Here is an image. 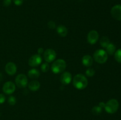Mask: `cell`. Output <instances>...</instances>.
I'll return each mask as SVG.
<instances>
[{
  "mask_svg": "<svg viewBox=\"0 0 121 120\" xmlns=\"http://www.w3.org/2000/svg\"><path fill=\"white\" fill-rule=\"evenodd\" d=\"M28 88L31 91H36L39 90L40 87V84L37 80H33L28 84Z\"/></svg>",
  "mask_w": 121,
  "mask_h": 120,
  "instance_id": "9a60e30c",
  "label": "cell"
},
{
  "mask_svg": "<svg viewBox=\"0 0 121 120\" xmlns=\"http://www.w3.org/2000/svg\"><path fill=\"white\" fill-rule=\"evenodd\" d=\"M56 30L57 34L61 37L66 36V35H67V33H68V30H67V28L63 25L58 26L56 28Z\"/></svg>",
  "mask_w": 121,
  "mask_h": 120,
  "instance_id": "5bb4252c",
  "label": "cell"
},
{
  "mask_svg": "<svg viewBox=\"0 0 121 120\" xmlns=\"http://www.w3.org/2000/svg\"><path fill=\"white\" fill-rule=\"evenodd\" d=\"M95 74V71L93 68H89L86 71V74L88 76H92Z\"/></svg>",
  "mask_w": 121,
  "mask_h": 120,
  "instance_id": "603a6c76",
  "label": "cell"
},
{
  "mask_svg": "<svg viewBox=\"0 0 121 120\" xmlns=\"http://www.w3.org/2000/svg\"><path fill=\"white\" fill-rule=\"evenodd\" d=\"M108 54L104 49H98L93 54V58L95 61L99 64H104L108 60Z\"/></svg>",
  "mask_w": 121,
  "mask_h": 120,
  "instance_id": "277c9868",
  "label": "cell"
},
{
  "mask_svg": "<svg viewBox=\"0 0 121 120\" xmlns=\"http://www.w3.org/2000/svg\"><path fill=\"white\" fill-rule=\"evenodd\" d=\"M111 15L116 20H121V5H116L113 6L111 11Z\"/></svg>",
  "mask_w": 121,
  "mask_h": 120,
  "instance_id": "30bf717a",
  "label": "cell"
},
{
  "mask_svg": "<svg viewBox=\"0 0 121 120\" xmlns=\"http://www.w3.org/2000/svg\"><path fill=\"white\" fill-rule=\"evenodd\" d=\"M8 102L10 105H14L16 103V98L14 96H10L8 100Z\"/></svg>",
  "mask_w": 121,
  "mask_h": 120,
  "instance_id": "7402d4cb",
  "label": "cell"
},
{
  "mask_svg": "<svg viewBox=\"0 0 121 120\" xmlns=\"http://www.w3.org/2000/svg\"><path fill=\"white\" fill-rule=\"evenodd\" d=\"M119 102L115 99H111L105 104V111L109 114H114L119 108Z\"/></svg>",
  "mask_w": 121,
  "mask_h": 120,
  "instance_id": "3957f363",
  "label": "cell"
},
{
  "mask_svg": "<svg viewBox=\"0 0 121 120\" xmlns=\"http://www.w3.org/2000/svg\"><path fill=\"white\" fill-rule=\"evenodd\" d=\"M5 101V95L2 94H0V104L4 103Z\"/></svg>",
  "mask_w": 121,
  "mask_h": 120,
  "instance_id": "484cf974",
  "label": "cell"
},
{
  "mask_svg": "<svg viewBox=\"0 0 121 120\" xmlns=\"http://www.w3.org/2000/svg\"><path fill=\"white\" fill-rule=\"evenodd\" d=\"M12 2V0H4L3 1V5L4 7H8L11 5Z\"/></svg>",
  "mask_w": 121,
  "mask_h": 120,
  "instance_id": "d4e9b609",
  "label": "cell"
},
{
  "mask_svg": "<svg viewBox=\"0 0 121 120\" xmlns=\"http://www.w3.org/2000/svg\"><path fill=\"white\" fill-rule=\"evenodd\" d=\"M82 61L83 65L85 67H91L93 64V60L92 56L89 55H86L83 56Z\"/></svg>",
  "mask_w": 121,
  "mask_h": 120,
  "instance_id": "4fadbf2b",
  "label": "cell"
},
{
  "mask_svg": "<svg viewBox=\"0 0 121 120\" xmlns=\"http://www.w3.org/2000/svg\"><path fill=\"white\" fill-rule=\"evenodd\" d=\"M72 80V74L69 72H64L60 76V82L63 85H69Z\"/></svg>",
  "mask_w": 121,
  "mask_h": 120,
  "instance_id": "8fae6325",
  "label": "cell"
},
{
  "mask_svg": "<svg viewBox=\"0 0 121 120\" xmlns=\"http://www.w3.org/2000/svg\"><path fill=\"white\" fill-rule=\"evenodd\" d=\"M15 84H16V85L20 88L26 87L28 84L27 76L23 74H20L18 75L15 78Z\"/></svg>",
  "mask_w": 121,
  "mask_h": 120,
  "instance_id": "5b68a950",
  "label": "cell"
},
{
  "mask_svg": "<svg viewBox=\"0 0 121 120\" xmlns=\"http://www.w3.org/2000/svg\"><path fill=\"white\" fill-rule=\"evenodd\" d=\"M2 78H3V76H2V74L0 72V82H1V81L2 80Z\"/></svg>",
  "mask_w": 121,
  "mask_h": 120,
  "instance_id": "f546056e",
  "label": "cell"
},
{
  "mask_svg": "<svg viewBox=\"0 0 121 120\" xmlns=\"http://www.w3.org/2000/svg\"><path fill=\"white\" fill-rule=\"evenodd\" d=\"M14 4L17 6H20L23 3V0H13Z\"/></svg>",
  "mask_w": 121,
  "mask_h": 120,
  "instance_id": "4316f807",
  "label": "cell"
},
{
  "mask_svg": "<svg viewBox=\"0 0 121 120\" xmlns=\"http://www.w3.org/2000/svg\"><path fill=\"white\" fill-rule=\"evenodd\" d=\"M73 84L76 89L82 90L87 87L88 81L85 75L82 74H78L73 78Z\"/></svg>",
  "mask_w": 121,
  "mask_h": 120,
  "instance_id": "6da1fadb",
  "label": "cell"
},
{
  "mask_svg": "<svg viewBox=\"0 0 121 120\" xmlns=\"http://www.w3.org/2000/svg\"><path fill=\"white\" fill-rule=\"evenodd\" d=\"M40 72L38 69L33 68L30 69L28 72V76L30 78L37 79L40 76Z\"/></svg>",
  "mask_w": 121,
  "mask_h": 120,
  "instance_id": "2e32d148",
  "label": "cell"
},
{
  "mask_svg": "<svg viewBox=\"0 0 121 120\" xmlns=\"http://www.w3.org/2000/svg\"><path fill=\"white\" fill-rule=\"evenodd\" d=\"M5 70L9 75H14L17 72L16 65L14 62H8L5 67Z\"/></svg>",
  "mask_w": 121,
  "mask_h": 120,
  "instance_id": "7c38bea8",
  "label": "cell"
},
{
  "mask_svg": "<svg viewBox=\"0 0 121 120\" xmlns=\"http://www.w3.org/2000/svg\"><path fill=\"white\" fill-rule=\"evenodd\" d=\"M42 62V58L39 54H35L30 58L28 60V65L30 67H35L39 66Z\"/></svg>",
  "mask_w": 121,
  "mask_h": 120,
  "instance_id": "ba28073f",
  "label": "cell"
},
{
  "mask_svg": "<svg viewBox=\"0 0 121 120\" xmlns=\"http://www.w3.org/2000/svg\"><path fill=\"white\" fill-rule=\"evenodd\" d=\"M102 110V108L100 107L99 105L95 106L92 109V112L93 114L95 115H99L101 113Z\"/></svg>",
  "mask_w": 121,
  "mask_h": 120,
  "instance_id": "ffe728a7",
  "label": "cell"
},
{
  "mask_svg": "<svg viewBox=\"0 0 121 120\" xmlns=\"http://www.w3.org/2000/svg\"><path fill=\"white\" fill-rule=\"evenodd\" d=\"M43 51H44L43 48H39V49H38V54L40 55L43 52Z\"/></svg>",
  "mask_w": 121,
  "mask_h": 120,
  "instance_id": "83f0119b",
  "label": "cell"
},
{
  "mask_svg": "<svg viewBox=\"0 0 121 120\" xmlns=\"http://www.w3.org/2000/svg\"><path fill=\"white\" fill-rule=\"evenodd\" d=\"M115 59L119 63L121 64V48L116 51L115 52Z\"/></svg>",
  "mask_w": 121,
  "mask_h": 120,
  "instance_id": "d6986e66",
  "label": "cell"
},
{
  "mask_svg": "<svg viewBox=\"0 0 121 120\" xmlns=\"http://www.w3.org/2000/svg\"><path fill=\"white\" fill-rule=\"evenodd\" d=\"M66 68V62L63 59H59L54 61L52 64L51 69L54 74L61 73L65 71Z\"/></svg>",
  "mask_w": 121,
  "mask_h": 120,
  "instance_id": "7a4b0ae2",
  "label": "cell"
},
{
  "mask_svg": "<svg viewBox=\"0 0 121 120\" xmlns=\"http://www.w3.org/2000/svg\"><path fill=\"white\" fill-rule=\"evenodd\" d=\"M99 39V34L96 30H92L88 33L87 36V41L90 44L93 45L97 42Z\"/></svg>",
  "mask_w": 121,
  "mask_h": 120,
  "instance_id": "9c48e42d",
  "label": "cell"
},
{
  "mask_svg": "<svg viewBox=\"0 0 121 120\" xmlns=\"http://www.w3.org/2000/svg\"><path fill=\"white\" fill-rule=\"evenodd\" d=\"M49 68L50 66L48 62H46V63L43 64L41 66V69L43 72H46L48 71L49 70Z\"/></svg>",
  "mask_w": 121,
  "mask_h": 120,
  "instance_id": "44dd1931",
  "label": "cell"
},
{
  "mask_svg": "<svg viewBox=\"0 0 121 120\" xmlns=\"http://www.w3.org/2000/svg\"><path fill=\"white\" fill-rule=\"evenodd\" d=\"M99 106H100V107H101V108H105V103H104V102H100V103H99Z\"/></svg>",
  "mask_w": 121,
  "mask_h": 120,
  "instance_id": "f1b7e54d",
  "label": "cell"
},
{
  "mask_svg": "<svg viewBox=\"0 0 121 120\" xmlns=\"http://www.w3.org/2000/svg\"><path fill=\"white\" fill-rule=\"evenodd\" d=\"M15 90V85L11 81H7L4 84L2 87V91L7 95L12 94Z\"/></svg>",
  "mask_w": 121,
  "mask_h": 120,
  "instance_id": "52a82bcc",
  "label": "cell"
},
{
  "mask_svg": "<svg viewBox=\"0 0 121 120\" xmlns=\"http://www.w3.org/2000/svg\"><path fill=\"white\" fill-rule=\"evenodd\" d=\"M106 53L109 55H112L115 54L116 51V47L113 44L109 43V44L106 47Z\"/></svg>",
  "mask_w": 121,
  "mask_h": 120,
  "instance_id": "e0dca14e",
  "label": "cell"
},
{
  "mask_svg": "<svg viewBox=\"0 0 121 120\" xmlns=\"http://www.w3.org/2000/svg\"><path fill=\"white\" fill-rule=\"evenodd\" d=\"M43 56L45 61L49 63V62H53L55 60L56 58V52L54 49L49 48V49H46L44 52Z\"/></svg>",
  "mask_w": 121,
  "mask_h": 120,
  "instance_id": "8992f818",
  "label": "cell"
},
{
  "mask_svg": "<svg viewBox=\"0 0 121 120\" xmlns=\"http://www.w3.org/2000/svg\"><path fill=\"white\" fill-rule=\"evenodd\" d=\"M110 43V40L108 37L104 36L101 38L100 40V44L103 48H106Z\"/></svg>",
  "mask_w": 121,
  "mask_h": 120,
  "instance_id": "ac0fdd59",
  "label": "cell"
},
{
  "mask_svg": "<svg viewBox=\"0 0 121 120\" xmlns=\"http://www.w3.org/2000/svg\"><path fill=\"white\" fill-rule=\"evenodd\" d=\"M47 26L50 29H54L56 28V24L53 21H50L47 24Z\"/></svg>",
  "mask_w": 121,
  "mask_h": 120,
  "instance_id": "cb8c5ba5",
  "label": "cell"
}]
</instances>
